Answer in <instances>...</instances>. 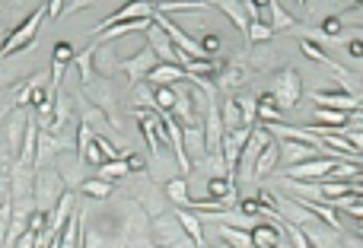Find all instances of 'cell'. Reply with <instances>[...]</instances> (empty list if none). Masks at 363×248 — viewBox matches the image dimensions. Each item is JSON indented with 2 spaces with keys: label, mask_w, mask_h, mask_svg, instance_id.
I'll return each mask as SVG.
<instances>
[{
  "label": "cell",
  "mask_w": 363,
  "mask_h": 248,
  "mask_svg": "<svg viewBox=\"0 0 363 248\" xmlns=\"http://www.w3.org/2000/svg\"><path fill=\"white\" fill-rule=\"evenodd\" d=\"M42 19H48V3H38V7L32 10L26 19H19V26H13V32H10V35L3 38V45H0V60H7L10 54L29 48L32 42H35V35H38Z\"/></svg>",
  "instance_id": "6da1fadb"
},
{
  "label": "cell",
  "mask_w": 363,
  "mask_h": 248,
  "mask_svg": "<svg viewBox=\"0 0 363 248\" xmlns=\"http://www.w3.org/2000/svg\"><path fill=\"white\" fill-rule=\"evenodd\" d=\"M83 96L90 99L96 108H102V112L108 115L115 131H121V102H118V90H115L112 76H96L92 83H86Z\"/></svg>",
  "instance_id": "7a4b0ae2"
},
{
  "label": "cell",
  "mask_w": 363,
  "mask_h": 248,
  "mask_svg": "<svg viewBox=\"0 0 363 248\" xmlns=\"http://www.w3.org/2000/svg\"><path fill=\"white\" fill-rule=\"evenodd\" d=\"M153 13H156V3H153V0H128V3H121L115 13H108L102 23H96L92 29H86V35H90V38H99L106 29H112V26L131 23V19H150Z\"/></svg>",
  "instance_id": "3957f363"
},
{
  "label": "cell",
  "mask_w": 363,
  "mask_h": 248,
  "mask_svg": "<svg viewBox=\"0 0 363 248\" xmlns=\"http://www.w3.org/2000/svg\"><path fill=\"white\" fill-rule=\"evenodd\" d=\"M67 191L70 188L64 185L60 172H54V169H38L35 172V207L45 210L48 217H51V210L58 207V201L67 195Z\"/></svg>",
  "instance_id": "277c9868"
},
{
  "label": "cell",
  "mask_w": 363,
  "mask_h": 248,
  "mask_svg": "<svg viewBox=\"0 0 363 248\" xmlns=\"http://www.w3.org/2000/svg\"><path fill=\"white\" fill-rule=\"evenodd\" d=\"M156 67H159V58H156V51L150 48V42H144V45L137 48V54L118 60V74H124V80H128L131 86L147 83V76H150Z\"/></svg>",
  "instance_id": "5b68a950"
},
{
  "label": "cell",
  "mask_w": 363,
  "mask_h": 248,
  "mask_svg": "<svg viewBox=\"0 0 363 248\" xmlns=\"http://www.w3.org/2000/svg\"><path fill=\"white\" fill-rule=\"evenodd\" d=\"M300 92H302V80L293 67H284L271 83V96L277 102L280 112H287V108H296L300 106Z\"/></svg>",
  "instance_id": "8992f818"
},
{
  "label": "cell",
  "mask_w": 363,
  "mask_h": 248,
  "mask_svg": "<svg viewBox=\"0 0 363 248\" xmlns=\"http://www.w3.org/2000/svg\"><path fill=\"white\" fill-rule=\"evenodd\" d=\"M153 23H156L159 29L166 32L169 38H172L175 45H179V51L191 54V58H195V60H213L211 54L204 51V45H201V42H197V38H191L188 32H182V29H179V23H172V19H169L166 13H159V10H156V13H153Z\"/></svg>",
  "instance_id": "52a82bcc"
},
{
  "label": "cell",
  "mask_w": 363,
  "mask_h": 248,
  "mask_svg": "<svg viewBox=\"0 0 363 248\" xmlns=\"http://www.w3.org/2000/svg\"><path fill=\"white\" fill-rule=\"evenodd\" d=\"M185 239V226H182L179 213H159V217H150V242H156L159 248H172L175 242Z\"/></svg>",
  "instance_id": "ba28073f"
},
{
  "label": "cell",
  "mask_w": 363,
  "mask_h": 248,
  "mask_svg": "<svg viewBox=\"0 0 363 248\" xmlns=\"http://www.w3.org/2000/svg\"><path fill=\"white\" fill-rule=\"evenodd\" d=\"M271 140H274V134H271L268 128H261V124H258V128L252 131V140L245 143V150H242V156H239V169H236V175H239L242 181L255 179L258 156H261V150H265V147H268Z\"/></svg>",
  "instance_id": "9c48e42d"
},
{
  "label": "cell",
  "mask_w": 363,
  "mask_h": 248,
  "mask_svg": "<svg viewBox=\"0 0 363 248\" xmlns=\"http://www.w3.org/2000/svg\"><path fill=\"white\" fill-rule=\"evenodd\" d=\"M252 70L255 67H252V60H249V51L239 54V58H233L227 67L213 76V80H217V90L220 92H236L239 86H245V83L252 80Z\"/></svg>",
  "instance_id": "30bf717a"
},
{
  "label": "cell",
  "mask_w": 363,
  "mask_h": 248,
  "mask_svg": "<svg viewBox=\"0 0 363 248\" xmlns=\"http://www.w3.org/2000/svg\"><path fill=\"white\" fill-rule=\"evenodd\" d=\"M3 137H7V153L10 156H19V150H23V137H26V131H29V121H32V115L29 112H23V108H10L7 115H3Z\"/></svg>",
  "instance_id": "8fae6325"
},
{
  "label": "cell",
  "mask_w": 363,
  "mask_h": 248,
  "mask_svg": "<svg viewBox=\"0 0 363 248\" xmlns=\"http://www.w3.org/2000/svg\"><path fill=\"white\" fill-rule=\"evenodd\" d=\"M338 163H341V159H334V156H328V159H322V156L306 159V163L287 165V179H296V181H322Z\"/></svg>",
  "instance_id": "7c38bea8"
},
{
  "label": "cell",
  "mask_w": 363,
  "mask_h": 248,
  "mask_svg": "<svg viewBox=\"0 0 363 248\" xmlns=\"http://www.w3.org/2000/svg\"><path fill=\"white\" fill-rule=\"evenodd\" d=\"M134 197H137V204L147 210V217H159V213H166V191H159L156 185H153L150 179L147 181H140L134 188Z\"/></svg>",
  "instance_id": "4fadbf2b"
},
{
  "label": "cell",
  "mask_w": 363,
  "mask_h": 248,
  "mask_svg": "<svg viewBox=\"0 0 363 248\" xmlns=\"http://www.w3.org/2000/svg\"><path fill=\"white\" fill-rule=\"evenodd\" d=\"M147 42H150V48L156 51L159 64H182V54H185V51H179V45H175L172 38L159 29L156 23H153V29L147 32Z\"/></svg>",
  "instance_id": "5bb4252c"
},
{
  "label": "cell",
  "mask_w": 363,
  "mask_h": 248,
  "mask_svg": "<svg viewBox=\"0 0 363 248\" xmlns=\"http://www.w3.org/2000/svg\"><path fill=\"white\" fill-rule=\"evenodd\" d=\"M213 10H220V13L227 16L229 23L239 29V35L245 38V45H249V29H252V19L249 13H245V7H242V0H207Z\"/></svg>",
  "instance_id": "9a60e30c"
},
{
  "label": "cell",
  "mask_w": 363,
  "mask_h": 248,
  "mask_svg": "<svg viewBox=\"0 0 363 248\" xmlns=\"http://www.w3.org/2000/svg\"><path fill=\"white\" fill-rule=\"evenodd\" d=\"M252 131L255 128H239V131H227V140H223V159L229 165V175L236 179V169H239V156L245 150V143L252 140Z\"/></svg>",
  "instance_id": "2e32d148"
},
{
  "label": "cell",
  "mask_w": 363,
  "mask_h": 248,
  "mask_svg": "<svg viewBox=\"0 0 363 248\" xmlns=\"http://www.w3.org/2000/svg\"><path fill=\"white\" fill-rule=\"evenodd\" d=\"M179 90V102H175L172 108V118L179 121V124H185V128H195V124H204V121L195 115V86H175Z\"/></svg>",
  "instance_id": "e0dca14e"
},
{
  "label": "cell",
  "mask_w": 363,
  "mask_h": 248,
  "mask_svg": "<svg viewBox=\"0 0 363 248\" xmlns=\"http://www.w3.org/2000/svg\"><path fill=\"white\" fill-rule=\"evenodd\" d=\"M318 108H338V112H360V99H354L350 92H328V90H316L312 92Z\"/></svg>",
  "instance_id": "ac0fdd59"
},
{
  "label": "cell",
  "mask_w": 363,
  "mask_h": 248,
  "mask_svg": "<svg viewBox=\"0 0 363 248\" xmlns=\"http://www.w3.org/2000/svg\"><path fill=\"white\" fill-rule=\"evenodd\" d=\"M67 143L60 140L54 131H38V150H35V169H48V163H51L54 156H58L60 150H64Z\"/></svg>",
  "instance_id": "d6986e66"
},
{
  "label": "cell",
  "mask_w": 363,
  "mask_h": 248,
  "mask_svg": "<svg viewBox=\"0 0 363 248\" xmlns=\"http://www.w3.org/2000/svg\"><path fill=\"white\" fill-rule=\"evenodd\" d=\"M318 147L312 143H302V140H284L280 143V163L296 165V163H306V159H316L318 156Z\"/></svg>",
  "instance_id": "ffe728a7"
},
{
  "label": "cell",
  "mask_w": 363,
  "mask_h": 248,
  "mask_svg": "<svg viewBox=\"0 0 363 248\" xmlns=\"http://www.w3.org/2000/svg\"><path fill=\"white\" fill-rule=\"evenodd\" d=\"M185 80H191V74L182 67V64H159V67L147 76V83H153V86H172V83H185Z\"/></svg>",
  "instance_id": "44dd1931"
},
{
  "label": "cell",
  "mask_w": 363,
  "mask_h": 248,
  "mask_svg": "<svg viewBox=\"0 0 363 248\" xmlns=\"http://www.w3.org/2000/svg\"><path fill=\"white\" fill-rule=\"evenodd\" d=\"M83 99H86V96H83ZM80 112H83V118H80V121H83V124H90V128L96 131V134L106 137V134H112V131H115V128H112V121H108V115L102 112V108L92 106L90 99H86V102H80Z\"/></svg>",
  "instance_id": "7402d4cb"
},
{
  "label": "cell",
  "mask_w": 363,
  "mask_h": 248,
  "mask_svg": "<svg viewBox=\"0 0 363 248\" xmlns=\"http://www.w3.org/2000/svg\"><path fill=\"white\" fill-rule=\"evenodd\" d=\"M261 23H268L274 32H293V23H296V19H293V16H290L284 7H280L277 0H271V7L261 13Z\"/></svg>",
  "instance_id": "603a6c76"
},
{
  "label": "cell",
  "mask_w": 363,
  "mask_h": 248,
  "mask_svg": "<svg viewBox=\"0 0 363 248\" xmlns=\"http://www.w3.org/2000/svg\"><path fill=\"white\" fill-rule=\"evenodd\" d=\"M175 213H179L182 226H185V235H188L197 248H207L204 245V229H201V217H197V213H191L188 207H175Z\"/></svg>",
  "instance_id": "cb8c5ba5"
},
{
  "label": "cell",
  "mask_w": 363,
  "mask_h": 248,
  "mask_svg": "<svg viewBox=\"0 0 363 248\" xmlns=\"http://www.w3.org/2000/svg\"><path fill=\"white\" fill-rule=\"evenodd\" d=\"M163 191H166V197H169V204H172V207H188V204H191L188 179H185V175H175V179H169L166 185H163Z\"/></svg>",
  "instance_id": "d4e9b609"
},
{
  "label": "cell",
  "mask_w": 363,
  "mask_h": 248,
  "mask_svg": "<svg viewBox=\"0 0 363 248\" xmlns=\"http://www.w3.org/2000/svg\"><path fill=\"white\" fill-rule=\"evenodd\" d=\"M277 163H280V143H277V137H274L265 150H261V156H258L255 179H265V175H271L274 169H277Z\"/></svg>",
  "instance_id": "484cf974"
},
{
  "label": "cell",
  "mask_w": 363,
  "mask_h": 248,
  "mask_svg": "<svg viewBox=\"0 0 363 248\" xmlns=\"http://www.w3.org/2000/svg\"><path fill=\"white\" fill-rule=\"evenodd\" d=\"M131 175V165H128V159H108V163H102V165H96V179H102V181H121V179H128Z\"/></svg>",
  "instance_id": "4316f807"
},
{
  "label": "cell",
  "mask_w": 363,
  "mask_h": 248,
  "mask_svg": "<svg viewBox=\"0 0 363 248\" xmlns=\"http://www.w3.org/2000/svg\"><path fill=\"white\" fill-rule=\"evenodd\" d=\"M92 60H96V42H92L90 48H86V51H80L74 58V67H76V74H80V86H86V83H92L96 80V70H92Z\"/></svg>",
  "instance_id": "83f0119b"
},
{
  "label": "cell",
  "mask_w": 363,
  "mask_h": 248,
  "mask_svg": "<svg viewBox=\"0 0 363 248\" xmlns=\"http://www.w3.org/2000/svg\"><path fill=\"white\" fill-rule=\"evenodd\" d=\"M220 239L233 248H255L252 229H236V226H220Z\"/></svg>",
  "instance_id": "f1b7e54d"
},
{
  "label": "cell",
  "mask_w": 363,
  "mask_h": 248,
  "mask_svg": "<svg viewBox=\"0 0 363 248\" xmlns=\"http://www.w3.org/2000/svg\"><path fill=\"white\" fill-rule=\"evenodd\" d=\"M220 112H223V124H227V131L245 128V115H242V106H239V99H236V96H229Z\"/></svg>",
  "instance_id": "f546056e"
},
{
  "label": "cell",
  "mask_w": 363,
  "mask_h": 248,
  "mask_svg": "<svg viewBox=\"0 0 363 248\" xmlns=\"http://www.w3.org/2000/svg\"><path fill=\"white\" fill-rule=\"evenodd\" d=\"M80 191H83L90 201H108V197L115 195V185L112 181H102V179H86L83 185H80Z\"/></svg>",
  "instance_id": "4dcf8cb0"
},
{
  "label": "cell",
  "mask_w": 363,
  "mask_h": 248,
  "mask_svg": "<svg viewBox=\"0 0 363 248\" xmlns=\"http://www.w3.org/2000/svg\"><path fill=\"white\" fill-rule=\"evenodd\" d=\"M274 121H280V108L274 102V96L271 92L258 96V124H274Z\"/></svg>",
  "instance_id": "1f68e13d"
},
{
  "label": "cell",
  "mask_w": 363,
  "mask_h": 248,
  "mask_svg": "<svg viewBox=\"0 0 363 248\" xmlns=\"http://www.w3.org/2000/svg\"><path fill=\"white\" fill-rule=\"evenodd\" d=\"M118 60H121V58H112V48H108V45H99V42H96V64H99V74H102V76L118 74Z\"/></svg>",
  "instance_id": "d6a6232c"
},
{
  "label": "cell",
  "mask_w": 363,
  "mask_h": 248,
  "mask_svg": "<svg viewBox=\"0 0 363 248\" xmlns=\"http://www.w3.org/2000/svg\"><path fill=\"white\" fill-rule=\"evenodd\" d=\"M131 108H156V86L137 83V86H134V99H131Z\"/></svg>",
  "instance_id": "836d02e7"
},
{
  "label": "cell",
  "mask_w": 363,
  "mask_h": 248,
  "mask_svg": "<svg viewBox=\"0 0 363 248\" xmlns=\"http://www.w3.org/2000/svg\"><path fill=\"white\" fill-rule=\"evenodd\" d=\"M70 121V96L67 92H58V102H54V134L64 131V124Z\"/></svg>",
  "instance_id": "e575fe53"
},
{
  "label": "cell",
  "mask_w": 363,
  "mask_h": 248,
  "mask_svg": "<svg viewBox=\"0 0 363 248\" xmlns=\"http://www.w3.org/2000/svg\"><path fill=\"white\" fill-rule=\"evenodd\" d=\"M207 195H211V197H229V195H236L233 179H229V175H211V181H207Z\"/></svg>",
  "instance_id": "d590c367"
},
{
  "label": "cell",
  "mask_w": 363,
  "mask_h": 248,
  "mask_svg": "<svg viewBox=\"0 0 363 248\" xmlns=\"http://www.w3.org/2000/svg\"><path fill=\"white\" fill-rule=\"evenodd\" d=\"M239 106H242V115H245V128H258V96H252V92H242Z\"/></svg>",
  "instance_id": "8d00e7d4"
},
{
  "label": "cell",
  "mask_w": 363,
  "mask_h": 248,
  "mask_svg": "<svg viewBox=\"0 0 363 248\" xmlns=\"http://www.w3.org/2000/svg\"><path fill=\"white\" fill-rule=\"evenodd\" d=\"M175 102H179L175 86H156V112H172Z\"/></svg>",
  "instance_id": "74e56055"
},
{
  "label": "cell",
  "mask_w": 363,
  "mask_h": 248,
  "mask_svg": "<svg viewBox=\"0 0 363 248\" xmlns=\"http://www.w3.org/2000/svg\"><path fill=\"white\" fill-rule=\"evenodd\" d=\"M92 137H96V131L80 121V124H76V156L80 159H86V150L92 147Z\"/></svg>",
  "instance_id": "f35d334b"
},
{
  "label": "cell",
  "mask_w": 363,
  "mask_h": 248,
  "mask_svg": "<svg viewBox=\"0 0 363 248\" xmlns=\"http://www.w3.org/2000/svg\"><path fill=\"white\" fill-rule=\"evenodd\" d=\"M268 38H274V29L268 23H261V19H255L252 29H249V45H245V48H258L261 42H268Z\"/></svg>",
  "instance_id": "ab89813d"
},
{
  "label": "cell",
  "mask_w": 363,
  "mask_h": 248,
  "mask_svg": "<svg viewBox=\"0 0 363 248\" xmlns=\"http://www.w3.org/2000/svg\"><path fill=\"white\" fill-rule=\"evenodd\" d=\"M348 115L350 112H338V108H316V121H328V124H332V128H344V124H348Z\"/></svg>",
  "instance_id": "60d3db41"
},
{
  "label": "cell",
  "mask_w": 363,
  "mask_h": 248,
  "mask_svg": "<svg viewBox=\"0 0 363 248\" xmlns=\"http://www.w3.org/2000/svg\"><path fill=\"white\" fill-rule=\"evenodd\" d=\"M300 48H302V54H306V58L318 60V64H325V67H328V64H332V58H328V54L322 51V48H318L316 42H312V38H302V42H300Z\"/></svg>",
  "instance_id": "b9f144b4"
},
{
  "label": "cell",
  "mask_w": 363,
  "mask_h": 248,
  "mask_svg": "<svg viewBox=\"0 0 363 248\" xmlns=\"http://www.w3.org/2000/svg\"><path fill=\"white\" fill-rule=\"evenodd\" d=\"M74 45H70V42H58V45H54V64H74Z\"/></svg>",
  "instance_id": "7bdbcfd3"
},
{
  "label": "cell",
  "mask_w": 363,
  "mask_h": 248,
  "mask_svg": "<svg viewBox=\"0 0 363 248\" xmlns=\"http://www.w3.org/2000/svg\"><path fill=\"white\" fill-rule=\"evenodd\" d=\"M64 10H67V0H48V23H58Z\"/></svg>",
  "instance_id": "ee69618b"
},
{
  "label": "cell",
  "mask_w": 363,
  "mask_h": 248,
  "mask_svg": "<svg viewBox=\"0 0 363 248\" xmlns=\"http://www.w3.org/2000/svg\"><path fill=\"white\" fill-rule=\"evenodd\" d=\"M124 159H128V165H131V175H140V172H144V169H147L144 156H140V153H134V150H131Z\"/></svg>",
  "instance_id": "f6af8a7d"
},
{
  "label": "cell",
  "mask_w": 363,
  "mask_h": 248,
  "mask_svg": "<svg viewBox=\"0 0 363 248\" xmlns=\"http://www.w3.org/2000/svg\"><path fill=\"white\" fill-rule=\"evenodd\" d=\"M7 204H13V191H10L7 175H0V207H7Z\"/></svg>",
  "instance_id": "bcb514c9"
},
{
  "label": "cell",
  "mask_w": 363,
  "mask_h": 248,
  "mask_svg": "<svg viewBox=\"0 0 363 248\" xmlns=\"http://www.w3.org/2000/svg\"><path fill=\"white\" fill-rule=\"evenodd\" d=\"M322 35H341V19L328 16V19H325V26H322Z\"/></svg>",
  "instance_id": "7dc6e473"
},
{
  "label": "cell",
  "mask_w": 363,
  "mask_h": 248,
  "mask_svg": "<svg viewBox=\"0 0 363 248\" xmlns=\"http://www.w3.org/2000/svg\"><path fill=\"white\" fill-rule=\"evenodd\" d=\"M201 45H204V51L213 58V54L220 51V38L217 35H204V38H201Z\"/></svg>",
  "instance_id": "c3c4849f"
},
{
  "label": "cell",
  "mask_w": 363,
  "mask_h": 248,
  "mask_svg": "<svg viewBox=\"0 0 363 248\" xmlns=\"http://www.w3.org/2000/svg\"><path fill=\"white\" fill-rule=\"evenodd\" d=\"M86 7H96V0H67L64 13H76V10H86Z\"/></svg>",
  "instance_id": "681fc988"
},
{
  "label": "cell",
  "mask_w": 363,
  "mask_h": 248,
  "mask_svg": "<svg viewBox=\"0 0 363 248\" xmlns=\"http://www.w3.org/2000/svg\"><path fill=\"white\" fill-rule=\"evenodd\" d=\"M348 54H350V58H363V42H360V38L348 42Z\"/></svg>",
  "instance_id": "f907efd6"
},
{
  "label": "cell",
  "mask_w": 363,
  "mask_h": 248,
  "mask_svg": "<svg viewBox=\"0 0 363 248\" xmlns=\"http://www.w3.org/2000/svg\"><path fill=\"white\" fill-rule=\"evenodd\" d=\"M172 248H197V245H195V242H191V239H188V235H185V239H182V242H175V245H172Z\"/></svg>",
  "instance_id": "816d5d0a"
},
{
  "label": "cell",
  "mask_w": 363,
  "mask_h": 248,
  "mask_svg": "<svg viewBox=\"0 0 363 248\" xmlns=\"http://www.w3.org/2000/svg\"><path fill=\"white\" fill-rule=\"evenodd\" d=\"M255 7H258V10H261V13H265V10H268V7H271V0H255Z\"/></svg>",
  "instance_id": "f5cc1de1"
},
{
  "label": "cell",
  "mask_w": 363,
  "mask_h": 248,
  "mask_svg": "<svg viewBox=\"0 0 363 248\" xmlns=\"http://www.w3.org/2000/svg\"><path fill=\"white\" fill-rule=\"evenodd\" d=\"M217 248H233V245H227V242H223V239H220V245Z\"/></svg>",
  "instance_id": "db71d44e"
},
{
  "label": "cell",
  "mask_w": 363,
  "mask_h": 248,
  "mask_svg": "<svg viewBox=\"0 0 363 248\" xmlns=\"http://www.w3.org/2000/svg\"><path fill=\"white\" fill-rule=\"evenodd\" d=\"M153 3H166V0H153Z\"/></svg>",
  "instance_id": "11a10c76"
},
{
  "label": "cell",
  "mask_w": 363,
  "mask_h": 248,
  "mask_svg": "<svg viewBox=\"0 0 363 248\" xmlns=\"http://www.w3.org/2000/svg\"><path fill=\"white\" fill-rule=\"evenodd\" d=\"M360 235H363V223H360Z\"/></svg>",
  "instance_id": "9f6ffc18"
},
{
  "label": "cell",
  "mask_w": 363,
  "mask_h": 248,
  "mask_svg": "<svg viewBox=\"0 0 363 248\" xmlns=\"http://www.w3.org/2000/svg\"><path fill=\"white\" fill-rule=\"evenodd\" d=\"M296 3H306V0H296Z\"/></svg>",
  "instance_id": "6f0895ef"
},
{
  "label": "cell",
  "mask_w": 363,
  "mask_h": 248,
  "mask_svg": "<svg viewBox=\"0 0 363 248\" xmlns=\"http://www.w3.org/2000/svg\"><path fill=\"white\" fill-rule=\"evenodd\" d=\"M121 248H124V245H121Z\"/></svg>",
  "instance_id": "680465c9"
}]
</instances>
